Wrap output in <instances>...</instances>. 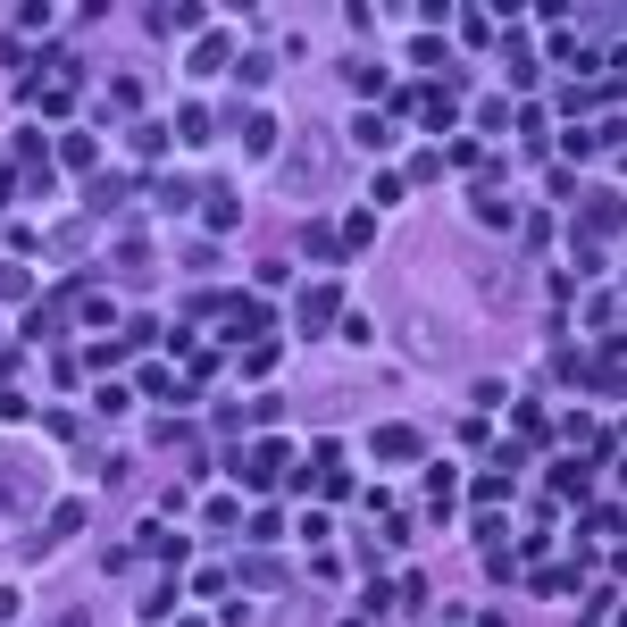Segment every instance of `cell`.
I'll return each instance as SVG.
<instances>
[{
    "instance_id": "10",
    "label": "cell",
    "mask_w": 627,
    "mask_h": 627,
    "mask_svg": "<svg viewBox=\"0 0 627 627\" xmlns=\"http://www.w3.org/2000/svg\"><path fill=\"white\" fill-rule=\"evenodd\" d=\"M143 26L151 34H184V26H209V17L201 9H143Z\"/></svg>"
},
{
    "instance_id": "1",
    "label": "cell",
    "mask_w": 627,
    "mask_h": 627,
    "mask_svg": "<svg viewBox=\"0 0 627 627\" xmlns=\"http://www.w3.org/2000/svg\"><path fill=\"white\" fill-rule=\"evenodd\" d=\"M335 143H327V134H301V143H293V159H285V176H276V184H285V193H318V184H327V168H335V159H327Z\"/></svg>"
},
{
    "instance_id": "8",
    "label": "cell",
    "mask_w": 627,
    "mask_h": 627,
    "mask_svg": "<svg viewBox=\"0 0 627 627\" xmlns=\"http://www.w3.org/2000/svg\"><path fill=\"white\" fill-rule=\"evenodd\" d=\"M377 452H385V460H418L427 444H418V427H377Z\"/></svg>"
},
{
    "instance_id": "14",
    "label": "cell",
    "mask_w": 627,
    "mask_h": 627,
    "mask_svg": "<svg viewBox=\"0 0 627 627\" xmlns=\"http://www.w3.org/2000/svg\"><path fill=\"white\" fill-rule=\"evenodd\" d=\"M577 577H586V561H561V569H544V577H536V594H569Z\"/></svg>"
},
{
    "instance_id": "3",
    "label": "cell",
    "mask_w": 627,
    "mask_h": 627,
    "mask_svg": "<svg viewBox=\"0 0 627 627\" xmlns=\"http://www.w3.org/2000/svg\"><path fill=\"white\" fill-rule=\"evenodd\" d=\"M402 101H410V109H418V118H427V126H452V118H460V101H452L444 84H410Z\"/></svg>"
},
{
    "instance_id": "15",
    "label": "cell",
    "mask_w": 627,
    "mask_h": 627,
    "mask_svg": "<svg viewBox=\"0 0 627 627\" xmlns=\"http://www.w3.org/2000/svg\"><path fill=\"white\" fill-rule=\"evenodd\" d=\"M126 193H134V184H126V176H92V209H118Z\"/></svg>"
},
{
    "instance_id": "22",
    "label": "cell",
    "mask_w": 627,
    "mask_h": 627,
    "mask_svg": "<svg viewBox=\"0 0 627 627\" xmlns=\"http://www.w3.org/2000/svg\"><path fill=\"white\" fill-rule=\"evenodd\" d=\"M51 627H92V619H84V611H59V619H51Z\"/></svg>"
},
{
    "instance_id": "6",
    "label": "cell",
    "mask_w": 627,
    "mask_h": 627,
    "mask_svg": "<svg viewBox=\"0 0 627 627\" xmlns=\"http://www.w3.org/2000/svg\"><path fill=\"white\" fill-rule=\"evenodd\" d=\"M519 444H527V452H544V444H552V418H544V402H519Z\"/></svg>"
},
{
    "instance_id": "11",
    "label": "cell",
    "mask_w": 627,
    "mask_h": 627,
    "mask_svg": "<svg viewBox=\"0 0 627 627\" xmlns=\"http://www.w3.org/2000/svg\"><path fill=\"white\" fill-rule=\"evenodd\" d=\"M477 226H485V235H510L519 218H510V201H502V193H477Z\"/></svg>"
},
{
    "instance_id": "9",
    "label": "cell",
    "mask_w": 627,
    "mask_h": 627,
    "mask_svg": "<svg viewBox=\"0 0 627 627\" xmlns=\"http://www.w3.org/2000/svg\"><path fill=\"white\" fill-rule=\"evenodd\" d=\"M586 327H594L602 343H611V327H619V293H611V285H602V293L586 301Z\"/></svg>"
},
{
    "instance_id": "21",
    "label": "cell",
    "mask_w": 627,
    "mask_h": 627,
    "mask_svg": "<svg viewBox=\"0 0 627 627\" xmlns=\"http://www.w3.org/2000/svg\"><path fill=\"white\" fill-rule=\"evenodd\" d=\"M17 619V586H0V627H9Z\"/></svg>"
},
{
    "instance_id": "13",
    "label": "cell",
    "mask_w": 627,
    "mask_h": 627,
    "mask_svg": "<svg viewBox=\"0 0 627 627\" xmlns=\"http://www.w3.org/2000/svg\"><path fill=\"white\" fill-rule=\"evenodd\" d=\"M201 193H193V176H159V209H193Z\"/></svg>"
},
{
    "instance_id": "2",
    "label": "cell",
    "mask_w": 627,
    "mask_h": 627,
    "mask_svg": "<svg viewBox=\"0 0 627 627\" xmlns=\"http://www.w3.org/2000/svg\"><path fill=\"white\" fill-rule=\"evenodd\" d=\"M34 502H42V469L34 460H9V469H0V519H26Z\"/></svg>"
},
{
    "instance_id": "17",
    "label": "cell",
    "mask_w": 627,
    "mask_h": 627,
    "mask_svg": "<svg viewBox=\"0 0 627 627\" xmlns=\"http://www.w3.org/2000/svg\"><path fill=\"white\" fill-rule=\"evenodd\" d=\"M209 126H218V118H209L201 101H193V109H184V118H176V134H184V143H209Z\"/></svg>"
},
{
    "instance_id": "19",
    "label": "cell",
    "mask_w": 627,
    "mask_h": 627,
    "mask_svg": "<svg viewBox=\"0 0 627 627\" xmlns=\"http://www.w3.org/2000/svg\"><path fill=\"white\" fill-rule=\"evenodd\" d=\"M59 159H67V168L84 176V168H92V134H67V143H59Z\"/></svg>"
},
{
    "instance_id": "16",
    "label": "cell",
    "mask_w": 627,
    "mask_h": 627,
    "mask_svg": "<svg viewBox=\"0 0 627 627\" xmlns=\"http://www.w3.org/2000/svg\"><path fill=\"white\" fill-rule=\"evenodd\" d=\"M368 243H377V218H368V209H360V218H343V251H368Z\"/></svg>"
},
{
    "instance_id": "7",
    "label": "cell",
    "mask_w": 627,
    "mask_h": 627,
    "mask_svg": "<svg viewBox=\"0 0 627 627\" xmlns=\"http://www.w3.org/2000/svg\"><path fill=\"white\" fill-rule=\"evenodd\" d=\"M184 67H193V84H201V76H218V67H226V34H201V42H193V59H184Z\"/></svg>"
},
{
    "instance_id": "20",
    "label": "cell",
    "mask_w": 627,
    "mask_h": 627,
    "mask_svg": "<svg viewBox=\"0 0 627 627\" xmlns=\"http://www.w3.org/2000/svg\"><path fill=\"white\" fill-rule=\"evenodd\" d=\"M34 285H26V268H0V301H26Z\"/></svg>"
},
{
    "instance_id": "4",
    "label": "cell",
    "mask_w": 627,
    "mask_h": 627,
    "mask_svg": "<svg viewBox=\"0 0 627 627\" xmlns=\"http://www.w3.org/2000/svg\"><path fill=\"white\" fill-rule=\"evenodd\" d=\"M335 327V285H310L301 293V335H327Z\"/></svg>"
},
{
    "instance_id": "12",
    "label": "cell",
    "mask_w": 627,
    "mask_h": 627,
    "mask_svg": "<svg viewBox=\"0 0 627 627\" xmlns=\"http://www.w3.org/2000/svg\"><path fill=\"white\" fill-rule=\"evenodd\" d=\"M243 143L268 159V151H276V118H260V109H243Z\"/></svg>"
},
{
    "instance_id": "18",
    "label": "cell",
    "mask_w": 627,
    "mask_h": 627,
    "mask_svg": "<svg viewBox=\"0 0 627 627\" xmlns=\"http://www.w3.org/2000/svg\"><path fill=\"white\" fill-rule=\"evenodd\" d=\"M343 84H352V92H385V67H368V59H352V67H343Z\"/></svg>"
},
{
    "instance_id": "5",
    "label": "cell",
    "mask_w": 627,
    "mask_h": 627,
    "mask_svg": "<svg viewBox=\"0 0 627 627\" xmlns=\"http://www.w3.org/2000/svg\"><path fill=\"white\" fill-rule=\"evenodd\" d=\"M201 218H209V235H226L243 209H235V193H226V184H209V193H201Z\"/></svg>"
}]
</instances>
